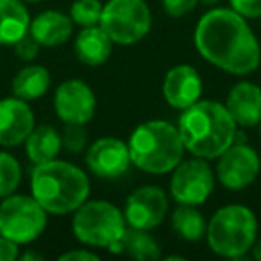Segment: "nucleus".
Segmentation results:
<instances>
[{
    "instance_id": "f257e3e1",
    "label": "nucleus",
    "mask_w": 261,
    "mask_h": 261,
    "mask_svg": "<svg viewBox=\"0 0 261 261\" xmlns=\"http://www.w3.org/2000/svg\"><path fill=\"white\" fill-rule=\"evenodd\" d=\"M193 41L207 63L234 75L252 73L261 63L259 41L234 9L207 11L197 23Z\"/></svg>"
},
{
    "instance_id": "f03ea898",
    "label": "nucleus",
    "mask_w": 261,
    "mask_h": 261,
    "mask_svg": "<svg viewBox=\"0 0 261 261\" xmlns=\"http://www.w3.org/2000/svg\"><path fill=\"white\" fill-rule=\"evenodd\" d=\"M185 149L197 158L217 160L236 142V122L225 104L197 100L182 109L177 123Z\"/></svg>"
},
{
    "instance_id": "7ed1b4c3",
    "label": "nucleus",
    "mask_w": 261,
    "mask_h": 261,
    "mask_svg": "<svg viewBox=\"0 0 261 261\" xmlns=\"http://www.w3.org/2000/svg\"><path fill=\"white\" fill-rule=\"evenodd\" d=\"M31 192L47 213L68 215L90 197V179L79 167L52 160L34 165Z\"/></svg>"
},
{
    "instance_id": "20e7f679",
    "label": "nucleus",
    "mask_w": 261,
    "mask_h": 261,
    "mask_svg": "<svg viewBox=\"0 0 261 261\" xmlns=\"http://www.w3.org/2000/svg\"><path fill=\"white\" fill-rule=\"evenodd\" d=\"M130 163L149 174H168L182 161L185 143L179 129L165 120H149L129 138Z\"/></svg>"
},
{
    "instance_id": "39448f33",
    "label": "nucleus",
    "mask_w": 261,
    "mask_h": 261,
    "mask_svg": "<svg viewBox=\"0 0 261 261\" xmlns=\"http://www.w3.org/2000/svg\"><path fill=\"white\" fill-rule=\"evenodd\" d=\"M210 249L224 257H242L257 238L256 215L247 206H224L211 217L206 229Z\"/></svg>"
},
{
    "instance_id": "423d86ee",
    "label": "nucleus",
    "mask_w": 261,
    "mask_h": 261,
    "mask_svg": "<svg viewBox=\"0 0 261 261\" xmlns=\"http://www.w3.org/2000/svg\"><path fill=\"white\" fill-rule=\"evenodd\" d=\"M75 238L84 245L113 247L127 229L123 213L108 200H90L75 210L72 220Z\"/></svg>"
},
{
    "instance_id": "0eeeda50",
    "label": "nucleus",
    "mask_w": 261,
    "mask_h": 261,
    "mask_svg": "<svg viewBox=\"0 0 261 261\" xmlns=\"http://www.w3.org/2000/svg\"><path fill=\"white\" fill-rule=\"evenodd\" d=\"M98 25L113 43L133 45L149 34L152 16L145 0H109L102 6Z\"/></svg>"
},
{
    "instance_id": "6e6552de",
    "label": "nucleus",
    "mask_w": 261,
    "mask_h": 261,
    "mask_svg": "<svg viewBox=\"0 0 261 261\" xmlns=\"http://www.w3.org/2000/svg\"><path fill=\"white\" fill-rule=\"evenodd\" d=\"M47 227V211L33 195H9L0 204V234L20 245L40 238Z\"/></svg>"
},
{
    "instance_id": "1a4fd4ad",
    "label": "nucleus",
    "mask_w": 261,
    "mask_h": 261,
    "mask_svg": "<svg viewBox=\"0 0 261 261\" xmlns=\"http://www.w3.org/2000/svg\"><path fill=\"white\" fill-rule=\"evenodd\" d=\"M215 188V175L204 158L181 161L174 168L170 181V195L177 204L200 206L210 199Z\"/></svg>"
},
{
    "instance_id": "9d476101",
    "label": "nucleus",
    "mask_w": 261,
    "mask_h": 261,
    "mask_svg": "<svg viewBox=\"0 0 261 261\" xmlns=\"http://www.w3.org/2000/svg\"><path fill=\"white\" fill-rule=\"evenodd\" d=\"M261 161L257 152L247 143H232L218 156L217 175L222 186L232 192L247 188L256 181Z\"/></svg>"
},
{
    "instance_id": "9b49d317",
    "label": "nucleus",
    "mask_w": 261,
    "mask_h": 261,
    "mask_svg": "<svg viewBox=\"0 0 261 261\" xmlns=\"http://www.w3.org/2000/svg\"><path fill=\"white\" fill-rule=\"evenodd\" d=\"M167 211L168 199L163 190L158 186H142L127 197L123 218L129 227L150 231L165 220Z\"/></svg>"
},
{
    "instance_id": "f8f14e48",
    "label": "nucleus",
    "mask_w": 261,
    "mask_h": 261,
    "mask_svg": "<svg viewBox=\"0 0 261 261\" xmlns=\"http://www.w3.org/2000/svg\"><path fill=\"white\" fill-rule=\"evenodd\" d=\"M97 98L91 88L79 79L59 84L54 95V109L65 123H88L95 115Z\"/></svg>"
},
{
    "instance_id": "ddd939ff",
    "label": "nucleus",
    "mask_w": 261,
    "mask_h": 261,
    "mask_svg": "<svg viewBox=\"0 0 261 261\" xmlns=\"http://www.w3.org/2000/svg\"><path fill=\"white\" fill-rule=\"evenodd\" d=\"M86 165L91 174L102 179H116L130 167L129 145L116 138H100L88 149Z\"/></svg>"
},
{
    "instance_id": "4468645a",
    "label": "nucleus",
    "mask_w": 261,
    "mask_h": 261,
    "mask_svg": "<svg viewBox=\"0 0 261 261\" xmlns=\"http://www.w3.org/2000/svg\"><path fill=\"white\" fill-rule=\"evenodd\" d=\"M34 129V113L25 100L9 97L0 100V145L16 147L25 143Z\"/></svg>"
},
{
    "instance_id": "2eb2a0df",
    "label": "nucleus",
    "mask_w": 261,
    "mask_h": 261,
    "mask_svg": "<svg viewBox=\"0 0 261 261\" xmlns=\"http://www.w3.org/2000/svg\"><path fill=\"white\" fill-rule=\"evenodd\" d=\"M163 95L168 106L174 109H186L200 100L202 79L199 72L190 65H177L168 70L163 83Z\"/></svg>"
},
{
    "instance_id": "dca6fc26",
    "label": "nucleus",
    "mask_w": 261,
    "mask_h": 261,
    "mask_svg": "<svg viewBox=\"0 0 261 261\" xmlns=\"http://www.w3.org/2000/svg\"><path fill=\"white\" fill-rule=\"evenodd\" d=\"M225 108L234 118L236 125L254 127L261 122V88L249 81L232 86Z\"/></svg>"
},
{
    "instance_id": "f3484780",
    "label": "nucleus",
    "mask_w": 261,
    "mask_h": 261,
    "mask_svg": "<svg viewBox=\"0 0 261 261\" xmlns=\"http://www.w3.org/2000/svg\"><path fill=\"white\" fill-rule=\"evenodd\" d=\"M73 22L70 16L59 11H43L31 22L29 33L38 40V43L43 47H58L68 41L72 36Z\"/></svg>"
},
{
    "instance_id": "a211bd4d",
    "label": "nucleus",
    "mask_w": 261,
    "mask_h": 261,
    "mask_svg": "<svg viewBox=\"0 0 261 261\" xmlns=\"http://www.w3.org/2000/svg\"><path fill=\"white\" fill-rule=\"evenodd\" d=\"M75 54L81 63L88 66H100L109 59L113 40L100 25L83 27L75 38Z\"/></svg>"
},
{
    "instance_id": "6ab92c4d",
    "label": "nucleus",
    "mask_w": 261,
    "mask_h": 261,
    "mask_svg": "<svg viewBox=\"0 0 261 261\" xmlns=\"http://www.w3.org/2000/svg\"><path fill=\"white\" fill-rule=\"evenodd\" d=\"M31 29V16L22 0H0V45H15Z\"/></svg>"
},
{
    "instance_id": "aec40b11",
    "label": "nucleus",
    "mask_w": 261,
    "mask_h": 261,
    "mask_svg": "<svg viewBox=\"0 0 261 261\" xmlns=\"http://www.w3.org/2000/svg\"><path fill=\"white\" fill-rule=\"evenodd\" d=\"M61 147V136L52 125L34 127L25 140V154L34 165L56 160Z\"/></svg>"
},
{
    "instance_id": "412c9836",
    "label": "nucleus",
    "mask_w": 261,
    "mask_h": 261,
    "mask_svg": "<svg viewBox=\"0 0 261 261\" xmlns=\"http://www.w3.org/2000/svg\"><path fill=\"white\" fill-rule=\"evenodd\" d=\"M50 86V73L45 66L29 65L22 68L13 79V95L22 100H36L43 97Z\"/></svg>"
},
{
    "instance_id": "4be33fe9",
    "label": "nucleus",
    "mask_w": 261,
    "mask_h": 261,
    "mask_svg": "<svg viewBox=\"0 0 261 261\" xmlns=\"http://www.w3.org/2000/svg\"><path fill=\"white\" fill-rule=\"evenodd\" d=\"M135 257L138 261H154L161 257V247L145 229H136L127 225L120 240V254Z\"/></svg>"
},
{
    "instance_id": "5701e85b",
    "label": "nucleus",
    "mask_w": 261,
    "mask_h": 261,
    "mask_svg": "<svg viewBox=\"0 0 261 261\" xmlns=\"http://www.w3.org/2000/svg\"><path fill=\"white\" fill-rule=\"evenodd\" d=\"M172 227L179 238L186 242H199L206 234L207 224L197 206H185L179 204L177 210L172 213Z\"/></svg>"
},
{
    "instance_id": "b1692460",
    "label": "nucleus",
    "mask_w": 261,
    "mask_h": 261,
    "mask_svg": "<svg viewBox=\"0 0 261 261\" xmlns=\"http://www.w3.org/2000/svg\"><path fill=\"white\" fill-rule=\"evenodd\" d=\"M22 182V167L9 152H0V199L13 195Z\"/></svg>"
},
{
    "instance_id": "393cba45",
    "label": "nucleus",
    "mask_w": 261,
    "mask_h": 261,
    "mask_svg": "<svg viewBox=\"0 0 261 261\" xmlns=\"http://www.w3.org/2000/svg\"><path fill=\"white\" fill-rule=\"evenodd\" d=\"M102 15L100 0H75L70 9V18L81 27L98 25Z\"/></svg>"
},
{
    "instance_id": "a878e982",
    "label": "nucleus",
    "mask_w": 261,
    "mask_h": 261,
    "mask_svg": "<svg viewBox=\"0 0 261 261\" xmlns=\"http://www.w3.org/2000/svg\"><path fill=\"white\" fill-rule=\"evenodd\" d=\"M61 143L68 152H83L88 145V130L84 129V123H66L61 135Z\"/></svg>"
},
{
    "instance_id": "bb28decb",
    "label": "nucleus",
    "mask_w": 261,
    "mask_h": 261,
    "mask_svg": "<svg viewBox=\"0 0 261 261\" xmlns=\"http://www.w3.org/2000/svg\"><path fill=\"white\" fill-rule=\"evenodd\" d=\"M13 47H15L16 58H20L22 61H33V59L38 56V52H40L41 45L38 43V40L33 36V34L27 33L25 36L20 38V40L16 41Z\"/></svg>"
},
{
    "instance_id": "cd10ccee",
    "label": "nucleus",
    "mask_w": 261,
    "mask_h": 261,
    "mask_svg": "<svg viewBox=\"0 0 261 261\" xmlns=\"http://www.w3.org/2000/svg\"><path fill=\"white\" fill-rule=\"evenodd\" d=\"M197 4H199V0H163L165 11L174 18H181V16L192 13Z\"/></svg>"
},
{
    "instance_id": "c85d7f7f",
    "label": "nucleus",
    "mask_w": 261,
    "mask_h": 261,
    "mask_svg": "<svg viewBox=\"0 0 261 261\" xmlns=\"http://www.w3.org/2000/svg\"><path fill=\"white\" fill-rule=\"evenodd\" d=\"M231 9L243 18H261V0H231Z\"/></svg>"
},
{
    "instance_id": "c756f323",
    "label": "nucleus",
    "mask_w": 261,
    "mask_h": 261,
    "mask_svg": "<svg viewBox=\"0 0 261 261\" xmlns=\"http://www.w3.org/2000/svg\"><path fill=\"white\" fill-rule=\"evenodd\" d=\"M20 257V243L0 234V261H13Z\"/></svg>"
},
{
    "instance_id": "7c9ffc66",
    "label": "nucleus",
    "mask_w": 261,
    "mask_h": 261,
    "mask_svg": "<svg viewBox=\"0 0 261 261\" xmlns=\"http://www.w3.org/2000/svg\"><path fill=\"white\" fill-rule=\"evenodd\" d=\"M59 259L61 261H77V259H81V261H88V259H93V261H97L98 259V256L97 254H93V252H90V250H70V252H65V254H61L59 256Z\"/></svg>"
},
{
    "instance_id": "2f4dec72",
    "label": "nucleus",
    "mask_w": 261,
    "mask_h": 261,
    "mask_svg": "<svg viewBox=\"0 0 261 261\" xmlns=\"http://www.w3.org/2000/svg\"><path fill=\"white\" fill-rule=\"evenodd\" d=\"M252 254H254V257H256V259H259V261H261V240H259V242L254 243Z\"/></svg>"
},
{
    "instance_id": "473e14b6",
    "label": "nucleus",
    "mask_w": 261,
    "mask_h": 261,
    "mask_svg": "<svg viewBox=\"0 0 261 261\" xmlns=\"http://www.w3.org/2000/svg\"><path fill=\"white\" fill-rule=\"evenodd\" d=\"M20 259H22V261H29V259H38V261H40L41 256H38V254H34V252H25V254H22V256H20Z\"/></svg>"
},
{
    "instance_id": "72a5a7b5",
    "label": "nucleus",
    "mask_w": 261,
    "mask_h": 261,
    "mask_svg": "<svg viewBox=\"0 0 261 261\" xmlns=\"http://www.w3.org/2000/svg\"><path fill=\"white\" fill-rule=\"evenodd\" d=\"M220 0H199V4L202 6H207V8H211V6H217Z\"/></svg>"
},
{
    "instance_id": "f704fd0d",
    "label": "nucleus",
    "mask_w": 261,
    "mask_h": 261,
    "mask_svg": "<svg viewBox=\"0 0 261 261\" xmlns=\"http://www.w3.org/2000/svg\"><path fill=\"white\" fill-rule=\"evenodd\" d=\"M22 2H40V0H22Z\"/></svg>"
},
{
    "instance_id": "c9c22d12",
    "label": "nucleus",
    "mask_w": 261,
    "mask_h": 261,
    "mask_svg": "<svg viewBox=\"0 0 261 261\" xmlns=\"http://www.w3.org/2000/svg\"><path fill=\"white\" fill-rule=\"evenodd\" d=\"M257 127H259V136H261V122H259V123H257Z\"/></svg>"
}]
</instances>
